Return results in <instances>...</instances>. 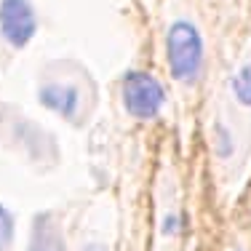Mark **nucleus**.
Masks as SVG:
<instances>
[{"mask_svg":"<svg viewBox=\"0 0 251 251\" xmlns=\"http://www.w3.org/2000/svg\"><path fill=\"white\" fill-rule=\"evenodd\" d=\"M166 49H169V64L171 73L179 80H190L201 70L203 62V40L190 22H176L169 29L166 38Z\"/></svg>","mask_w":251,"mask_h":251,"instance_id":"1","label":"nucleus"},{"mask_svg":"<svg viewBox=\"0 0 251 251\" xmlns=\"http://www.w3.org/2000/svg\"><path fill=\"white\" fill-rule=\"evenodd\" d=\"M166 94L155 77H150L147 73H131L123 80V104L126 110L134 118H152L158 115L160 104H163Z\"/></svg>","mask_w":251,"mask_h":251,"instance_id":"2","label":"nucleus"},{"mask_svg":"<svg viewBox=\"0 0 251 251\" xmlns=\"http://www.w3.org/2000/svg\"><path fill=\"white\" fill-rule=\"evenodd\" d=\"M0 27L11 46L22 49L35 35V11L29 0H3L0 3Z\"/></svg>","mask_w":251,"mask_h":251,"instance_id":"3","label":"nucleus"},{"mask_svg":"<svg viewBox=\"0 0 251 251\" xmlns=\"http://www.w3.org/2000/svg\"><path fill=\"white\" fill-rule=\"evenodd\" d=\"M40 101L51 110L62 112L64 118H73L77 110V91L73 86H46L40 91Z\"/></svg>","mask_w":251,"mask_h":251,"instance_id":"4","label":"nucleus"},{"mask_svg":"<svg viewBox=\"0 0 251 251\" xmlns=\"http://www.w3.org/2000/svg\"><path fill=\"white\" fill-rule=\"evenodd\" d=\"M29 251H64L62 235H59V230L49 222V217H40L38 222H35Z\"/></svg>","mask_w":251,"mask_h":251,"instance_id":"5","label":"nucleus"},{"mask_svg":"<svg viewBox=\"0 0 251 251\" xmlns=\"http://www.w3.org/2000/svg\"><path fill=\"white\" fill-rule=\"evenodd\" d=\"M232 88H235V97L241 104H251V64H246V67L235 75Z\"/></svg>","mask_w":251,"mask_h":251,"instance_id":"6","label":"nucleus"},{"mask_svg":"<svg viewBox=\"0 0 251 251\" xmlns=\"http://www.w3.org/2000/svg\"><path fill=\"white\" fill-rule=\"evenodd\" d=\"M11 238H14V219H11V214L0 206V251L11 243Z\"/></svg>","mask_w":251,"mask_h":251,"instance_id":"7","label":"nucleus"}]
</instances>
